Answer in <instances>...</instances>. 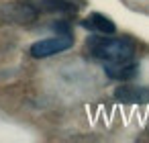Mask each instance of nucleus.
Returning a JSON list of instances; mask_svg holds the SVG:
<instances>
[{
	"mask_svg": "<svg viewBox=\"0 0 149 143\" xmlns=\"http://www.w3.org/2000/svg\"><path fill=\"white\" fill-rule=\"evenodd\" d=\"M90 53L106 63L129 61L135 55V45L127 37H92L88 41Z\"/></svg>",
	"mask_w": 149,
	"mask_h": 143,
	"instance_id": "1",
	"label": "nucleus"
},
{
	"mask_svg": "<svg viewBox=\"0 0 149 143\" xmlns=\"http://www.w3.org/2000/svg\"><path fill=\"white\" fill-rule=\"evenodd\" d=\"M72 45H74V37L70 33H61V35L47 37V39H41V41L33 43L31 45V55L37 57V59H43V57L57 55V53L70 49Z\"/></svg>",
	"mask_w": 149,
	"mask_h": 143,
	"instance_id": "2",
	"label": "nucleus"
},
{
	"mask_svg": "<svg viewBox=\"0 0 149 143\" xmlns=\"http://www.w3.org/2000/svg\"><path fill=\"white\" fill-rule=\"evenodd\" d=\"M39 10L29 2H8L0 8V19L6 21V23H17V25H27L37 21Z\"/></svg>",
	"mask_w": 149,
	"mask_h": 143,
	"instance_id": "3",
	"label": "nucleus"
},
{
	"mask_svg": "<svg viewBox=\"0 0 149 143\" xmlns=\"http://www.w3.org/2000/svg\"><path fill=\"white\" fill-rule=\"evenodd\" d=\"M104 72H106V76H108L110 80H116V82H129V80L137 78L139 66L133 63L131 59H129V61H114V63H106Z\"/></svg>",
	"mask_w": 149,
	"mask_h": 143,
	"instance_id": "4",
	"label": "nucleus"
},
{
	"mask_svg": "<svg viewBox=\"0 0 149 143\" xmlns=\"http://www.w3.org/2000/svg\"><path fill=\"white\" fill-rule=\"evenodd\" d=\"M82 27L84 29H90L94 33H100V35H114L116 33V25L106 15H100V13H92L88 19H84L82 21Z\"/></svg>",
	"mask_w": 149,
	"mask_h": 143,
	"instance_id": "5",
	"label": "nucleus"
},
{
	"mask_svg": "<svg viewBox=\"0 0 149 143\" xmlns=\"http://www.w3.org/2000/svg\"><path fill=\"white\" fill-rule=\"evenodd\" d=\"M29 2L39 10V13H76L78 4L70 2V0H29Z\"/></svg>",
	"mask_w": 149,
	"mask_h": 143,
	"instance_id": "6",
	"label": "nucleus"
},
{
	"mask_svg": "<svg viewBox=\"0 0 149 143\" xmlns=\"http://www.w3.org/2000/svg\"><path fill=\"white\" fill-rule=\"evenodd\" d=\"M147 90H141V88H135V86H118L114 90V98L120 100V102H127V104H139V102H145L147 100Z\"/></svg>",
	"mask_w": 149,
	"mask_h": 143,
	"instance_id": "7",
	"label": "nucleus"
}]
</instances>
